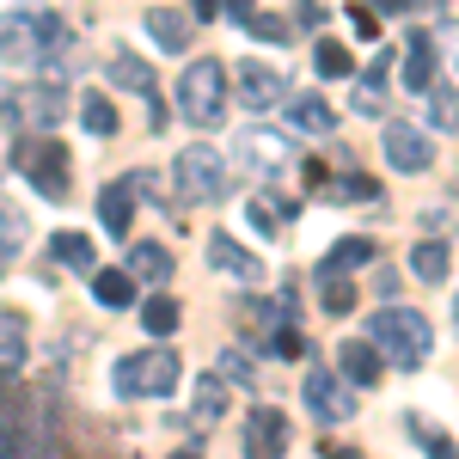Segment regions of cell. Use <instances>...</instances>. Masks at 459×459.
Segmentation results:
<instances>
[{
  "label": "cell",
  "mask_w": 459,
  "mask_h": 459,
  "mask_svg": "<svg viewBox=\"0 0 459 459\" xmlns=\"http://www.w3.org/2000/svg\"><path fill=\"white\" fill-rule=\"evenodd\" d=\"M68 49V25L56 13H0V62H49Z\"/></svg>",
  "instance_id": "obj_1"
},
{
  "label": "cell",
  "mask_w": 459,
  "mask_h": 459,
  "mask_svg": "<svg viewBox=\"0 0 459 459\" xmlns=\"http://www.w3.org/2000/svg\"><path fill=\"white\" fill-rule=\"evenodd\" d=\"M368 343L380 355H392L398 368H423L435 331H429V318L417 307H380V313L368 318Z\"/></svg>",
  "instance_id": "obj_2"
},
{
  "label": "cell",
  "mask_w": 459,
  "mask_h": 459,
  "mask_svg": "<svg viewBox=\"0 0 459 459\" xmlns=\"http://www.w3.org/2000/svg\"><path fill=\"white\" fill-rule=\"evenodd\" d=\"M178 117L196 123V129H209V123L227 117V68H221L214 56L184 68V80H178Z\"/></svg>",
  "instance_id": "obj_3"
},
{
  "label": "cell",
  "mask_w": 459,
  "mask_h": 459,
  "mask_svg": "<svg viewBox=\"0 0 459 459\" xmlns=\"http://www.w3.org/2000/svg\"><path fill=\"white\" fill-rule=\"evenodd\" d=\"M178 355L172 350H142V355H123L117 361V374H110V386L117 398H166L178 386Z\"/></svg>",
  "instance_id": "obj_4"
},
{
  "label": "cell",
  "mask_w": 459,
  "mask_h": 459,
  "mask_svg": "<svg viewBox=\"0 0 459 459\" xmlns=\"http://www.w3.org/2000/svg\"><path fill=\"white\" fill-rule=\"evenodd\" d=\"M13 172L19 178H31L37 184V196H49V203H62L68 196V184H74V172H68V147L62 142H19L13 147Z\"/></svg>",
  "instance_id": "obj_5"
},
{
  "label": "cell",
  "mask_w": 459,
  "mask_h": 459,
  "mask_svg": "<svg viewBox=\"0 0 459 459\" xmlns=\"http://www.w3.org/2000/svg\"><path fill=\"white\" fill-rule=\"evenodd\" d=\"M172 184L184 203H214V196H227V160L214 153V147H184L172 160Z\"/></svg>",
  "instance_id": "obj_6"
},
{
  "label": "cell",
  "mask_w": 459,
  "mask_h": 459,
  "mask_svg": "<svg viewBox=\"0 0 459 459\" xmlns=\"http://www.w3.org/2000/svg\"><path fill=\"white\" fill-rule=\"evenodd\" d=\"M300 398H307L313 423H325V429H337V423H350V417H355L350 380H337L331 368H313V374H307V386H300Z\"/></svg>",
  "instance_id": "obj_7"
},
{
  "label": "cell",
  "mask_w": 459,
  "mask_h": 459,
  "mask_svg": "<svg viewBox=\"0 0 459 459\" xmlns=\"http://www.w3.org/2000/svg\"><path fill=\"white\" fill-rule=\"evenodd\" d=\"M233 153H239V166H246V172H257V178H276L288 160H294V147H288L276 129H246Z\"/></svg>",
  "instance_id": "obj_8"
},
{
  "label": "cell",
  "mask_w": 459,
  "mask_h": 459,
  "mask_svg": "<svg viewBox=\"0 0 459 459\" xmlns=\"http://www.w3.org/2000/svg\"><path fill=\"white\" fill-rule=\"evenodd\" d=\"M386 160H392V172H429L435 166V147H429L423 129H411V123H386Z\"/></svg>",
  "instance_id": "obj_9"
},
{
  "label": "cell",
  "mask_w": 459,
  "mask_h": 459,
  "mask_svg": "<svg viewBox=\"0 0 459 459\" xmlns=\"http://www.w3.org/2000/svg\"><path fill=\"white\" fill-rule=\"evenodd\" d=\"M282 74L264 68V62H239V105L246 110H276L282 105Z\"/></svg>",
  "instance_id": "obj_10"
},
{
  "label": "cell",
  "mask_w": 459,
  "mask_h": 459,
  "mask_svg": "<svg viewBox=\"0 0 459 459\" xmlns=\"http://www.w3.org/2000/svg\"><path fill=\"white\" fill-rule=\"evenodd\" d=\"M209 264L214 270H227L233 282H264V257H251L239 239H227V233H214L209 239Z\"/></svg>",
  "instance_id": "obj_11"
},
{
  "label": "cell",
  "mask_w": 459,
  "mask_h": 459,
  "mask_svg": "<svg viewBox=\"0 0 459 459\" xmlns=\"http://www.w3.org/2000/svg\"><path fill=\"white\" fill-rule=\"evenodd\" d=\"M99 221H105V233H129V221H135V184H105L99 190Z\"/></svg>",
  "instance_id": "obj_12"
},
{
  "label": "cell",
  "mask_w": 459,
  "mask_h": 459,
  "mask_svg": "<svg viewBox=\"0 0 459 459\" xmlns=\"http://www.w3.org/2000/svg\"><path fill=\"white\" fill-rule=\"evenodd\" d=\"M105 80L117 86V92H153V68H147L135 49H117L105 62Z\"/></svg>",
  "instance_id": "obj_13"
},
{
  "label": "cell",
  "mask_w": 459,
  "mask_h": 459,
  "mask_svg": "<svg viewBox=\"0 0 459 459\" xmlns=\"http://www.w3.org/2000/svg\"><path fill=\"white\" fill-rule=\"evenodd\" d=\"M435 68H441V62H435V37L411 31V43H404V86H411V92H423L429 80H435Z\"/></svg>",
  "instance_id": "obj_14"
},
{
  "label": "cell",
  "mask_w": 459,
  "mask_h": 459,
  "mask_svg": "<svg viewBox=\"0 0 459 459\" xmlns=\"http://www.w3.org/2000/svg\"><path fill=\"white\" fill-rule=\"evenodd\" d=\"M288 123H294V129H307V135H331V129H337V110L325 105L318 92H300V99L288 105Z\"/></svg>",
  "instance_id": "obj_15"
},
{
  "label": "cell",
  "mask_w": 459,
  "mask_h": 459,
  "mask_svg": "<svg viewBox=\"0 0 459 459\" xmlns=\"http://www.w3.org/2000/svg\"><path fill=\"white\" fill-rule=\"evenodd\" d=\"M337 368H343L350 386H374V380H380V350H374V343H343V350H337Z\"/></svg>",
  "instance_id": "obj_16"
},
{
  "label": "cell",
  "mask_w": 459,
  "mask_h": 459,
  "mask_svg": "<svg viewBox=\"0 0 459 459\" xmlns=\"http://www.w3.org/2000/svg\"><path fill=\"white\" fill-rule=\"evenodd\" d=\"M246 447H251V454H282V447H288V423L276 417V411H251Z\"/></svg>",
  "instance_id": "obj_17"
},
{
  "label": "cell",
  "mask_w": 459,
  "mask_h": 459,
  "mask_svg": "<svg viewBox=\"0 0 459 459\" xmlns=\"http://www.w3.org/2000/svg\"><path fill=\"white\" fill-rule=\"evenodd\" d=\"M92 300L110 307V313H117V307H135V276H129V270H99V276H92Z\"/></svg>",
  "instance_id": "obj_18"
},
{
  "label": "cell",
  "mask_w": 459,
  "mask_h": 459,
  "mask_svg": "<svg viewBox=\"0 0 459 459\" xmlns=\"http://www.w3.org/2000/svg\"><path fill=\"white\" fill-rule=\"evenodd\" d=\"M147 31H153V43H166V49H184L190 43V19L178 6H153L147 13Z\"/></svg>",
  "instance_id": "obj_19"
},
{
  "label": "cell",
  "mask_w": 459,
  "mask_h": 459,
  "mask_svg": "<svg viewBox=\"0 0 459 459\" xmlns=\"http://www.w3.org/2000/svg\"><path fill=\"white\" fill-rule=\"evenodd\" d=\"M25 368V318L0 313V374H19Z\"/></svg>",
  "instance_id": "obj_20"
},
{
  "label": "cell",
  "mask_w": 459,
  "mask_h": 459,
  "mask_svg": "<svg viewBox=\"0 0 459 459\" xmlns=\"http://www.w3.org/2000/svg\"><path fill=\"white\" fill-rule=\"evenodd\" d=\"M233 19L246 25V37H264V43H288V37H294V31H288V25H282V19H276V13H264L257 0H251V6H239Z\"/></svg>",
  "instance_id": "obj_21"
},
{
  "label": "cell",
  "mask_w": 459,
  "mask_h": 459,
  "mask_svg": "<svg viewBox=\"0 0 459 459\" xmlns=\"http://www.w3.org/2000/svg\"><path fill=\"white\" fill-rule=\"evenodd\" d=\"M49 257H56L62 270H92V239H86V233H56V239H49Z\"/></svg>",
  "instance_id": "obj_22"
},
{
  "label": "cell",
  "mask_w": 459,
  "mask_h": 459,
  "mask_svg": "<svg viewBox=\"0 0 459 459\" xmlns=\"http://www.w3.org/2000/svg\"><path fill=\"white\" fill-rule=\"evenodd\" d=\"M129 276H142V282H166V276H172L166 246H135V251H129Z\"/></svg>",
  "instance_id": "obj_23"
},
{
  "label": "cell",
  "mask_w": 459,
  "mask_h": 459,
  "mask_svg": "<svg viewBox=\"0 0 459 459\" xmlns=\"http://www.w3.org/2000/svg\"><path fill=\"white\" fill-rule=\"evenodd\" d=\"M368 257H374V246H368V239H337V246H331V257H325V270H318V276H343V270H361Z\"/></svg>",
  "instance_id": "obj_24"
},
{
  "label": "cell",
  "mask_w": 459,
  "mask_h": 459,
  "mask_svg": "<svg viewBox=\"0 0 459 459\" xmlns=\"http://www.w3.org/2000/svg\"><path fill=\"white\" fill-rule=\"evenodd\" d=\"M411 270H417V282H447V246L423 239V246L411 251Z\"/></svg>",
  "instance_id": "obj_25"
},
{
  "label": "cell",
  "mask_w": 459,
  "mask_h": 459,
  "mask_svg": "<svg viewBox=\"0 0 459 459\" xmlns=\"http://www.w3.org/2000/svg\"><path fill=\"white\" fill-rule=\"evenodd\" d=\"M251 227H257V233H282L288 221H294V209H288L282 196H251Z\"/></svg>",
  "instance_id": "obj_26"
},
{
  "label": "cell",
  "mask_w": 459,
  "mask_h": 459,
  "mask_svg": "<svg viewBox=\"0 0 459 459\" xmlns=\"http://www.w3.org/2000/svg\"><path fill=\"white\" fill-rule=\"evenodd\" d=\"M221 417H227V380L203 374L196 380V423H221Z\"/></svg>",
  "instance_id": "obj_27"
},
{
  "label": "cell",
  "mask_w": 459,
  "mask_h": 459,
  "mask_svg": "<svg viewBox=\"0 0 459 459\" xmlns=\"http://www.w3.org/2000/svg\"><path fill=\"white\" fill-rule=\"evenodd\" d=\"M80 123H86L92 135H117V105H110L105 92H86V99H80Z\"/></svg>",
  "instance_id": "obj_28"
},
{
  "label": "cell",
  "mask_w": 459,
  "mask_h": 459,
  "mask_svg": "<svg viewBox=\"0 0 459 459\" xmlns=\"http://www.w3.org/2000/svg\"><path fill=\"white\" fill-rule=\"evenodd\" d=\"M142 325L153 331V337H172V331H178V300H172V294H153V300L142 307Z\"/></svg>",
  "instance_id": "obj_29"
},
{
  "label": "cell",
  "mask_w": 459,
  "mask_h": 459,
  "mask_svg": "<svg viewBox=\"0 0 459 459\" xmlns=\"http://www.w3.org/2000/svg\"><path fill=\"white\" fill-rule=\"evenodd\" d=\"M313 62H318V74H325V80H350V49H343V43H331V37H318V49H313Z\"/></svg>",
  "instance_id": "obj_30"
},
{
  "label": "cell",
  "mask_w": 459,
  "mask_h": 459,
  "mask_svg": "<svg viewBox=\"0 0 459 459\" xmlns=\"http://www.w3.org/2000/svg\"><path fill=\"white\" fill-rule=\"evenodd\" d=\"M435 56H441V74L459 86V25H441L435 31Z\"/></svg>",
  "instance_id": "obj_31"
},
{
  "label": "cell",
  "mask_w": 459,
  "mask_h": 459,
  "mask_svg": "<svg viewBox=\"0 0 459 459\" xmlns=\"http://www.w3.org/2000/svg\"><path fill=\"white\" fill-rule=\"evenodd\" d=\"M318 282H325V313H331V318H343L355 307V288L343 282V276H318Z\"/></svg>",
  "instance_id": "obj_32"
},
{
  "label": "cell",
  "mask_w": 459,
  "mask_h": 459,
  "mask_svg": "<svg viewBox=\"0 0 459 459\" xmlns=\"http://www.w3.org/2000/svg\"><path fill=\"white\" fill-rule=\"evenodd\" d=\"M19 246H25V221L0 203V257H19Z\"/></svg>",
  "instance_id": "obj_33"
},
{
  "label": "cell",
  "mask_w": 459,
  "mask_h": 459,
  "mask_svg": "<svg viewBox=\"0 0 459 459\" xmlns=\"http://www.w3.org/2000/svg\"><path fill=\"white\" fill-rule=\"evenodd\" d=\"M355 110L361 117H380V62L368 68V80H355Z\"/></svg>",
  "instance_id": "obj_34"
},
{
  "label": "cell",
  "mask_w": 459,
  "mask_h": 459,
  "mask_svg": "<svg viewBox=\"0 0 459 459\" xmlns=\"http://www.w3.org/2000/svg\"><path fill=\"white\" fill-rule=\"evenodd\" d=\"M270 350L282 355V361H294V355H307V343H300V331H276V337H270Z\"/></svg>",
  "instance_id": "obj_35"
},
{
  "label": "cell",
  "mask_w": 459,
  "mask_h": 459,
  "mask_svg": "<svg viewBox=\"0 0 459 459\" xmlns=\"http://www.w3.org/2000/svg\"><path fill=\"white\" fill-rule=\"evenodd\" d=\"M337 190H343V196H361V203H380V184H374V178H343Z\"/></svg>",
  "instance_id": "obj_36"
},
{
  "label": "cell",
  "mask_w": 459,
  "mask_h": 459,
  "mask_svg": "<svg viewBox=\"0 0 459 459\" xmlns=\"http://www.w3.org/2000/svg\"><path fill=\"white\" fill-rule=\"evenodd\" d=\"M350 25H355V37H361V43H374V37H380V19H374L368 6H355V13H350Z\"/></svg>",
  "instance_id": "obj_37"
},
{
  "label": "cell",
  "mask_w": 459,
  "mask_h": 459,
  "mask_svg": "<svg viewBox=\"0 0 459 459\" xmlns=\"http://www.w3.org/2000/svg\"><path fill=\"white\" fill-rule=\"evenodd\" d=\"M411 435L423 441L429 454H454V441H447V435H435V429H429V423H411Z\"/></svg>",
  "instance_id": "obj_38"
},
{
  "label": "cell",
  "mask_w": 459,
  "mask_h": 459,
  "mask_svg": "<svg viewBox=\"0 0 459 459\" xmlns=\"http://www.w3.org/2000/svg\"><path fill=\"white\" fill-rule=\"evenodd\" d=\"M294 13H300V25H307V31H318V25H325V6H318V0H300Z\"/></svg>",
  "instance_id": "obj_39"
},
{
  "label": "cell",
  "mask_w": 459,
  "mask_h": 459,
  "mask_svg": "<svg viewBox=\"0 0 459 459\" xmlns=\"http://www.w3.org/2000/svg\"><path fill=\"white\" fill-rule=\"evenodd\" d=\"M190 13H196V19H214V13H221V0H190Z\"/></svg>",
  "instance_id": "obj_40"
},
{
  "label": "cell",
  "mask_w": 459,
  "mask_h": 459,
  "mask_svg": "<svg viewBox=\"0 0 459 459\" xmlns=\"http://www.w3.org/2000/svg\"><path fill=\"white\" fill-rule=\"evenodd\" d=\"M374 6H386V13H392V6H404V0H374Z\"/></svg>",
  "instance_id": "obj_41"
},
{
  "label": "cell",
  "mask_w": 459,
  "mask_h": 459,
  "mask_svg": "<svg viewBox=\"0 0 459 459\" xmlns=\"http://www.w3.org/2000/svg\"><path fill=\"white\" fill-rule=\"evenodd\" d=\"M454 325H459V307H454Z\"/></svg>",
  "instance_id": "obj_42"
}]
</instances>
